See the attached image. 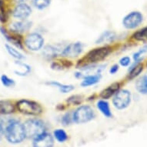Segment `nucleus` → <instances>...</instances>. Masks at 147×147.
Listing matches in <instances>:
<instances>
[{
	"label": "nucleus",
	"mask_w": 147,
	"mask_h": 147,
	"mask_svg": "<svg viewBox=\"0 0 147 147\" xmlns=\"http://www.w3.org/2000/svg\"><path fill=\"white\" fill-rule=\"evenodd\" d=\"M5 135L6 140L10 143L18 144L22 142L25 138H26L23 123L16 119H10L5 128Z\"/></svg>",
	"instance_id": "obj_1"
},
{
	"label": "nucleus",
	"mask_w": 147,
	"mask_h": 147,
	"mask_svg": "<svg viewBox=\"0 0 147 147\" xmlns=\"http://www.w3.org/2000/svg\"><path fill=\"white\" fill-rule=\"evenodd\" d=\"M112 53V48L109 46H103L97 47L90 50L84 57L79 61V63L82 65H90V64H96Z\"/></svg>",
	"instance_id": "obj_2"
},
{
	"label": "nucleus",
	"mask_w": 147,
	"mask_h": 147,
	"mask_svg": "<svg viewBox=\"0 0 147 147\" xmlns=\"http://www.w3.org/2000/svg\"><path fill=\"white\" fill-rule=\"evenodd\" d=\"M16 107L20 113L26 116H37L43 112V108L41 104L38 102L27 99H22L17 101Z\"/></svg>",
	"instance_id": "obj_3"
},
{
	"label": "nucleus",
	"mask_w": 147,
	"mask_h": 147,
	"mask_svg": "<svg viewBox=\"0 0 147 147\" xmlns=\"http://www.w3.org/2000/svg\"><path fill=\"white\" fill-rule=\"evenodd\" d=\"M25 133L26 136L29 139H35L42 133L46 132V124L43 121L37 118L27 119L24 123Z\"/></svg>",
	"instance_id": "obj_4"
},
{
	"label": "nucleus",
	"mask_w": 147,
	"mask_h": 147,
	"mask_svg": "<svg viewBox=\"0 0 147 147\" xmlns=\"http://www.w3.org/2000/svg\"><path fill=\"white\" fill-rule=\"evenodd\" d=\"M96 117L94 109L89 105H82L78 107L72 113L73 122L77 124L88 123Z\"/></svg>",
	"instance_id": "obj_5"
},
{
	"label": "nucleus",
	"mask_w": 147,
	"mask_h": 147,
	"mask_svg": "<svg viewBox=\"0 0 147 147\" xmlns=\"http://www.w3.org/2000/svg\"><path fill=\"white\" fill-rule=\"evenodd\" d=\"M44 38L38 32H31L28 34L24 40V45L29 51L36 52L42 49L44 45Z\"/></svg>",
	"instance_id": "obj_6"
},
{
	"label": "nucleus",
	"mask_w": 147,
	"mask_h": 147,
	"mask_svg": "<svg viewBox=\"0 0 147 147\" xmlns=\"http://www.w3.org/2000/svg\"><path fill=\"white\" fill-rule=\"evenodd\" d=\"M131 92L127 89L119 90L116 94L114 95L113 99V104L114 107L119 110H122L127 108L131 102Z\"/></svg>",
	"instance_id": "obj_7"
},
{
	"label": "nucleus",
	"mask_w": 147,
	"mask_h": 147,
	"mask_svg": "<svg viewBox=\"0 0 147 147\" xmlns=\"http://www.w3.org/2000/svg\"><path fill=\"white\" fill-rule=\"evenodd\" d=\"M143 20V16L140 12H132L126 15L123 20V26L129 29L138 27Z\"/></svg>",
	"instance_id": "obj_8"
},
{
	"label": "nucleus",
	"mask_w": 147,
	"mask_h": 147,
	"mask_svg": "<svg viewBox=\"0 0 147 147\" xmlns=\"http://www.w3.org/2000/svg\"><path fill=\"white\" fill-rule=\"evenodd\" d=\"M83 47L84 45L80 42L69 44L64 47L61 53V56L66 58H76L82 53Z\"/></svg>",
	"instance_id": "obj_9"
},
{
	"label": "nucleus",
	"mask_w": 147,
	"mask_h": 147,
	"mask_svg": "<svg viewBox=\"0 0 147 147\" xmlns=\"http://www.w3.org/2000/svg\"><path fill=\"white\" fill-rule=\"evenodd\" d=\"M65 46H63L59 44L47 45L42 49V55L46 59H48V60L53 59L56 58L58 56H61V53L63 52Z\"/></svg>",
	"instance_id": "obj_10"
},
{
	"label": "nucleus",
	"mask_w": 147,
	"mask_h": 147,
	"mask_svg": "<svg viewBox=\"0 0 147 147\" xmlns=\"http://www.w3.org/2000/svg\"><path fill=\"white\" fill-rule=\"evenodd\" d=\"M0 32L3 34V36L5 37V39L10 43H12L17 48L20 49H23V44L22 43V38L19 36V34L14 33V32H9L4 27L0 26Z\"/></svg>",
	"instance_id": "obj_11"
},
{
	"label": "nucleus",
	"mask_w": 147,
	"mask_h": 147,
	"mask_svg": "<svg viewBox=\"0 0 147 147\" xmlns=\"http://www.w3.org/2000/svg\"><path fill=\"white\" fill-rule=\"evenodd\" d=\"M32 9L26 3H20L15 7L12 15L20 20H25L31 15Z\"/></svg>",
	"instance_id": "obj_12"
},
{
	"label": "nucleus",
	"mask_w": 147,
	"mask_h": 147,
	"mask_svg": "<svg viewBox=\"0 0 147 147\" xmlns=\"http://www.w3.org/2000/svg\"><path fill=\"white\" fill-rule=\"evenodd\" d=\"M53 136L47 132L34 139L33 147H53Z\"/></svg>",
	"instance_id": "obj_13"
},
{
	"label": "nucleus",
	"mask_w": 147,
	"mask_h": 147,
	"mask_svg": "<svg viewBox=\"0 0 147 147\" xmlns=\"http://www.w3.org/2000/svg\"><path fill=\"white\" fill-rule=\"evenodd\" d=\"M32 27V22L27 20H20L16 22H12L10 25V31L16 34H22L26 32Z\"/></svg>",
	"instance_id": "obj_14"
},
{
	"label": "nucleus",
	"mask_w": 147,
	"mask_h": 147,
	"mask_svg": "<svg viewBox=\"0 0 147 147\" xmlns=\"http://www.w3.org/2000/svg\"><path fill=\"white\" fill-rule=\"evenodd\" d=\"M120 89V83L119 82H114L113 84L109 85L108 87H106V89L102 90L99 96L101 97L102 99H108L113 96L116 92Z\"/></svg>",
	"instance_id": "obj_15"
},
{
	"label": "nucleus",
	"mask_w": 147,
	"mask_h": 147,
	"mask_svg": "<svg viewBox=\"0 0 147 147\" xmlns=\"http://www.w3.org/2000/svg\"><path fill=\"white\" fill-rule=\"evenodd\" d=\"M116 32L113 31H105L98 37V39L96 41V43L99 45V44H105V43H112L115 41L116 39Z\"/></svg>",
	"instance_id": "obj_16"
},
{
	"label": "nucleus",
	"mask_w": 147,
	"mask_h": 147,
	"mask_svg": "<svg viewBox=\"0 0 147 147\" xmlns=\"http://www.w3.org/2000/svg\"><path fill=\"white\" fill-rule=\"evenodd\" d=\"M102 78L101 73H95L92 75H86L82 78V81L81 82L82 87H89L93 85L97 84L99 82Z\"/></svg>",
	"instance_id": "obj_17"
},
{
	"label": "nucleus",
	"mask_w": 147,
	"mask_h": 147,
	"mask_svg": "<svg viewBox=\"0 0 147 147\" xmlns=\"http://www.w3.org/2000/svg\"><path fill=\"white\" fill-rule=\"evenodd\" d=\"M16 104L10 100H0V114L8 115L13 113L16 110Z\"/></svg>",
	"instance_id": "obj_18"
},
{
	"label": "nucleus",
	"mask_w": 147,
	"mask_h": 147,
	"mask_svg": "<svg viewBox=\"0 0 147 147\" xmlns=\"http://www.w3.org/2000/svg\"><path fill=\"white\" fill-rule=\"evenodd\" d=\"M16 69L14 70L15 73L20 76H26L29 75L31 72V67L28 64L21 62V60H17L15 62Z\"/></svg>",
	"instance_id": "obj_19"
},
{
	"label": "nucleus",
	"mask_w": 147,
	"mask_h": 147,
	"mask_svg": "<svg viewBox=\"0 0 147 147\" xmlns=\"http://www.w3.org/2000/svg\"><path fill=\"white\" fill-rule=\"evenodd\" d=\"M97 109H99V112L101 113L104 116L107 118H110L113 116L111 112V109L109 106V103L106 101V99H100L96 103Z\"/></svg>",
	"instance_id": "obj_20"
},
{
	"label": "nucleus",
	"mask_w": 147,
	"mask_h": 147,
	"mask_svg": "<svg viewBox=\"0 0 147 147\" xmlns=\"http://www.w3.org/2000/svg\"><path fill=\"white\" fill-rule=\"evenodd\" d=\"M47 86H50L53 87H56L62 93H68L72 92L75 89V86L73 85H66L61 83V82H56V81H50V82H46Z\"/></svg>",
	"instance_id": "obj_21"
},
{
	"label": "nucleus",
	"mask_w": 147,
	"mask_h": 147,
	"mask_svg": "<svg viewBox=\"0 0 147 147\" xmlns=\"http://www.w3.org/2000/svg\"><path fill=\"white\" fill-rule=\"evenodd\" d=\"M140 61H135L136 63L133 64L130 67V69H129V75L127 76V79L129 80H133L134 78L140 75V73L142 72V69H143V65L142 64H140Z\"/></svg>",
	"instance_id": "obj_22"
},
{
	"label": "nucleus",
	"mask_w": 147,
	"mask_h": 147,
	"mask_svg": "<svg viewBox=\"0 0 147 147\" xmlns=\"http://www.w3.org/2000/svg\"><path fill=\"white\" fill-rule=\"evenodd\" d=\"M136 88L140 93L147 95V75L142 76L138 79L136 82Z\"/></svg>",
	"instance_id": "obj_23"
},
{
	"label": "nucleus",
	"mask_w": 147,
	"mask_h": 147,
	"mask_svg": "<svg viewBox=\"0 0 147 147\" xmlns=\"http://www.w3.org/2000/svg\"><path fill=\"white\" fill-rule=\"evenodd\" d=\"M72 65V63H71V61L58 60L53 62V63L51 64V68L54 70H63L64 69H65V68L69 69Z\"/></svg>",
	"instance_id": "obj_24"
},
{
	"label": "nucleus",
	"mask_w": 147,
	"mask_h": 147,
	"mask_svg": "<svg viewBox=\"0 0 147 147\" xmlns=\"http://www.w3.org/2000/svg\"><path fill=\"white\" fill-rule=\"evenodd\" d=\"M5 48L10 56L17 60H22L25 58V56L20 53V51L17 50L16 49H15L14 47H12V46H10L9 44H5Z\"/></svg>",
	"instance_id": "obj_25"
},
{
	"label": "nucleus",
	"mask_w": 147,
	"mask_h": 147,
	"mask_svg": "<svg viewBox=\"0 0 147 147\" xmlns=\"http://www.w3.org/2000/svg\"><path fill=\"white\" fill-rule=\"evenodd\" d=\"M132 38L137 41H143L147 39V26L138 30L133 33Z\"/></svg>",
	"instance_id": "obj_26"
},
{
	"label": "nucleus",
	"mask_w": 147,
	"mask_h": 147,
	"mask_svg": "<svg viewBox=\"0 0 147 147\" xmlns=\"http://www.w3.org/2000/svg\"><path fill=\"white\" fill-rule=\"evenodd\" d=\"M84 97L82 95H72L71 96L67 98L66 99V102L70 105H73V106H78L82 103V102L83 101Z\"/></svg>",
	"instance_id": "obj_27"
},
{
	"label": "nucleus",
	"mask_w": 147,
	"mask_h": 147,
	"mask_svg": "<svg viewBox=\"0 0 147 147\" xmlns=\"http://www.w3.org/2000/svg\"><path fill=\"white\" fill-rule=\"evenodd\" d=\"M54 137L56 138V140L59 142H64L68 140L67 133L62 129H57L54 131L53 133Z\"/></svg>",
	"instance_id": "obj_28"
},
{
	"label": "nucleus",
	"mask_w": 147,
	"mask_h": 147,
	"mask_svg": "<svg viewBox=\"0 0 147 147\" xmlns=\"http://www.w3.org/2000/svg\"><path fill=\"white\" fill-rule=\"evenodd\" d=\"M32 3L35 8L39 10H42L50 5L51 0H32Z\"/></svg>",
	"instance_id": "obj_29"
},
{
	"label": "nucleus",
	"mask_w": 147,
	"mask_h": 147,
	"mask_svg": "<svg viewBox=\"0 0 147 147\" xmlns=\"http://www.w3.org/2000/svg\"><path fill=\"white\" fill-rule=\"evenodd\" d=\"M1 82L4 86L7 87V88L14 87L16 85V82L14 81V80H12L6 75H3L1 76Z\"/></svg>",
	"instance_id": "obj_30"
},
{
	"label": "nucleus",
	"mask_w": 147,
	"mask_h": 147,
	"mask_svg": "<svg viewBox=\"0 0 147 147\" xmlns=\"http://www.w3.org/2000/svg\"><path fill=\"white\" fill-rule=\"evenodd\" d=\"M73 122V119H72V114L70 112H68L63 116L62 118V123L64 125H69Z\"/></svg>",
	"instance_id": "obj_31"
},
{
	"label": "nucleus",
	"mask_w": 147,
	"mask_h": 147,
	"mask_svg": "<svg viewBox=\"0 0 147 147\" xmlns=\"http://www.w3.org/2000/svg\"><path fill=\"white\" fill-rule=\"evenodd\" d=\"M147 53V45L146 46H143L142 48H141L140 50L138 51L137 53H136L133 56V59L135 61H139L141 60V56L143 55L144 53Z\"/></svg>",
	"instance_id": "obj_32"
},
{
	"label": "nucleus",
	"mask_w": 147,
	"mask_h": 147,
	"mask_svg": "<svg viewBox=\"0 0 147 147\" xmlns=\"http://www.w3.org/2000/svg\"><path fill=\"white\" fill-rule=\"evenodd\" d=\"M0 22L2 23H5L7 22V13L3 5H0Z\"/></svg>",
	"instance_id": "obj_33"
},
{
	"label": "nucleus",
	"mask_w": 147,
	"mask_h": 147,
	"mask_svg": "<svg viewBox=\"0 0 147 147\" xmlns=\"http://www.w3.org/2000/svg\"><path fill=\"white\" fill-rule=\"evenodd\" d=\"M130 58L129 56H124L123 58H121L119 60V64L122 66H128L130 64Z\"/></svg>",
	"instance_id": "obj_34"
},
{
	"label": "nucleus",
	"mask_w": 147,
	"mask_h": 147,
	"mask_svg": "<svg viewBox=\"0 0 147 147\" xmlns=\"http://www.w3.org/2000/svg\"><path fill=\"white\" fill-rule=\"evenodd\" d=\"M119 65H117V64H114V65H113L111 67H110V69H109V72H110V74H112V75L116 74V72L119 71Z\"/></svg>",
	"instance_id": "obj_35"
},
{
	"label": "nucleus",
	"mask_w": 147,
	"mask_h": 147,
	"mask_svg": "<svg viewBox=\"0 0 147 147\" xmlns=\"http://www.w3.org/2000/svg\"><path fill=\"white\" fill-rule=\"evenodd\" d=\"M75 77L76 79H82L84 77V75L81 72H76L75 73Z\"/></svg>",
	"instance_id": "obj_36"
},
{
	"label": "nucleus",
	"mask_w": 147,
	"mask_h": 147,
	"mask_svg": "<svg viewBox=\"0 0 147 147\" xmlns=\"http://www.w3.org/2000/svg\"><path fill=\"white\" fill-rule=\"evenodd\" d=\"M5 133V131H4V129H3V123H0V140L2 139V136H3V133Z\"/></svg>",
	"instance_id": "obj_37"
},
{
	"label": "nucleus",
	"mask_w": 147,
	"mask_h": 147,
	"mask_svg": "<svg viewBox=\"0 0 147 147\" xmlns=\"http://www.w3.org/2000/svg\"><path fill=\"white\" fill-rule=\"evenodd\" d=\"M26 0H15V2L17 3L18 4H20V3H24V2H26Z\"/></svg>",
	"instance_id": "obj_38"
},
{
	"label": "nucleus",
	"mask_w": 147,
	"mask_h": 147,
	"mask_svg": "<svg viewBox=\"0 0 147 147\" xmlns=\"http://www.w3.org/2000/svg\"><path fill=\"white\" fill-rule=\"evenodd\" d=\"M3 0H0V5H3Z\"/></svg>",
	"instance_id": "obj_39"
}]
</instances>
